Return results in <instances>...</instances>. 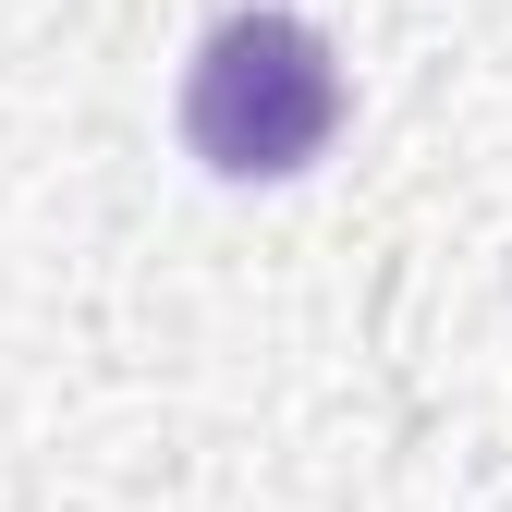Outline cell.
<instances>
[{"label": "cell", "instance_id": "obj_1", "mask_svg": "<svg viewBox=\"0 0 512 512\" xmlns=\"http://www.w3.org/2000/svg\"><path fill=\"white\" fill-rule=\"evenodd\" d=\"M342 135V61L305 13H220L183 74V147L220 183H293Z\"/></svg>", "mask_w": 512, "mask_h": 512}]
</instances>
